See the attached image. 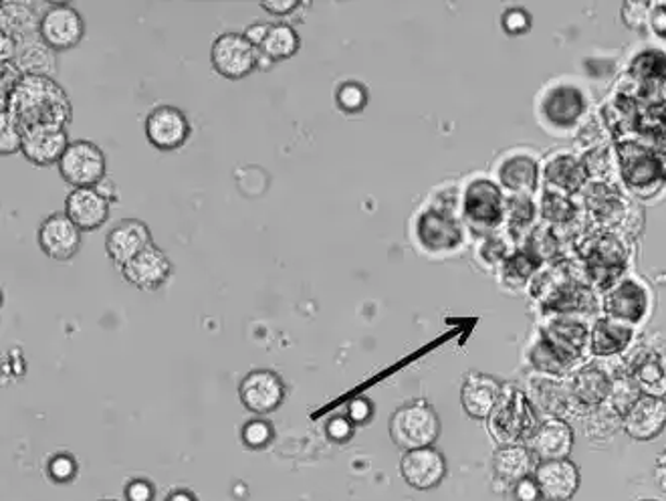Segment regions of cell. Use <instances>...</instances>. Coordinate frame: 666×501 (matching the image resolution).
<instances>
[{
  "label": "cell",
  "mask_w": 666,
  "mask_h": 501,
  "mask_svg": "<svg viewBox=\"0 0 666 501\" xmlns=\"http://www.w3.org/2000/svg\"><path fill=\"white\" fill-rule=\"evenodd\" d=\"M97 191L101 193V195L108 198L109 203H116L118 200V188H116V184L113 181H109V179H104V181L99 182L96 186Z\"/></svg>",
  "instance_id": "obj_55"
},
{
  "label": "cell",
  "mask_w": 666,
  "mask_h": 501,
  "mask_svg": "<svg viewBox=\"0 0 666 501\" xmlns=\"http://www.w3.org/2000/svg\"><path fill=\"white\" fill-rule=\"evenodd\" d=\"M491 467L495 484L516 488L521 479L533 475L537 460L528 445H504L495 451Z\"/></svg>",
  "instance_id": "obj_29"
},
{
  "label": "cell",
  "mask_w": 666,
  "mask_h": 501,
  "mask_svg": "<svg viewBox=\"0 0 666 501\" xmlns=\"http://www.w3.org/2000/svg\"><path fill=\"white\" fill-rule=\"evenodd\" d=\"M584 113V94L576 85H552L540 101V118L547 127L568 130L578 124Z\"/></svg>",
  "instance_id": "obj_11"
},
{
  "label": "cell",
  "mask_w": 666,
  "mask_h": 501,
  "mask_svg": "<svg viewBox=\"0 0 666 501\" xmlns=\"http://www.w3.org/2000/svg\"><path fill=\"white\" fill-rule=\"evenodd\" d=\"M372 417V404L367 403L366 399H355L348 406V418L352 423H367Z\"/></svg>",
  "instance_id": "obj_49"
},
{
  "label": "cell",
  "mask_w": 666,
  "mask_h": 501,
  "mask_svg": "<svg viewBox=\"0 0 666 501\" xmlns=\"http://www.w3.org/2000/svg\"><path fill=\"white\" fill-rule=\"evenodd\" d=\"M540 215L549 227H566L576 219L578 207L571 200V196L561 195L556 191H545L540 198Z\"/></svg>",
  "instance_id": "obj_39"
},
{
  "label": "cell",
  "mask_w": 666,
  "mask_h": 501,
  "mask_svg": "<svg viewBox=\"0 0 666 501\" xmlns=\"http://www.w3.org/2000/svg\"><path fill=\"white\" fill-rule=\"evenodd\" d=\"M128 498H130V501H150V486H148V484H144V481H136V484H132V486L128 488Z\"/></svg>",
  "instance_id": "obj_53"
},
{
  "label": "cell",
  "mask_w": 666,
  "mask_h": 501,
  "mask_svg": "<svg viewBox=\"0 0 666 501\" xmlns=\"http://www.w3.org/2000/svg\"><path fill=\"white\" fill-rule=\"evenodd\" d=\"M590 346V332L584 323L571 316H554L540 328L531 342L528 358L535 375H570L571 368L584 358Z\"/></svg>",
  "instance_id": "obj_2"
},
{
  "label": "cell",
  "mask_w": 666,
  "mask_h": 501,
  "mask_svg": "<svg viewBox=\"0 0 666 501\" xmlns=\"http://www.w3.org/2000/svg\"><path fill=\"white\" fill-rule=\"evenodd\" d=\"M23 75H45L55 73V51L43 42L41 37H31L27 41L16 42V53L11 61Z\"/></svg>",
  "instance_id": "obj_33"
},
{
  "label": "cell",
  "mask_w": 666,
  "mask_h": 501,
  "mask_svg": "<svg viewBox=\"0 0 666 501\" xmlns=\"http://www.w3.org/2000/svg\"><path fill=\"white\" fill-rule=\"evenodd\" d=\"M459 195L452 184L440 186L412 221L414 243L428 255H449L464 243V223L457 215Z\"/></svg>",
  "instance_id": "obj_3"
},
{
  "label": "cell",
  "mask_w": 666,
  "mask_h": 501,
  "mask_svg": "<svg viewBox=\"0 0 666 501\" xmlns=\"http://www.w3.org/2000/svg\"><path fill=\"white\" fill-rule=\"evenodd\" d=\"M632 75H637L642 85H663L666 82L665 53H642L632 63Z\"/></svg>",
  "instance_id": "obj_40"
},
{
  "label": "cell",
  "mask_w": 666,
  "mask_h": 501,
  "mask_svg": "<svg viewBox=\"0 0 666 501\" xmlns=\"http://www.w3.org/2000/svg\"><path fill=\"white\" fill-rule=\"evenodd\" d=\"M271 25H265V23H253L249 25L245 30V37L249 41L253 42L257 49H261V45L267 39V33H269Z\"/></svg>",
  "instance_id": "obj_52"
},
{
  "label": "cell",
  "mask_w": 666,
  "mask_h": 501,
  "mask_svg": "<svg viewBox=\"0 0 666 501\" xmlns=\"http://www.w3.org/2000/svg\"><path fill=\"white\" fill-rule=\"evenodd\" d=\"M585 205L590 212L598 219L600 223H610L618 219V212L622 210V198L608 184H592L585 193Z\"/></svg>",
  "instance_id": "obj_37"
},
{
  "label": "cell",
  "mask_w": 666,
  "mask_h": 501,
  "mask_svg": "<svg viewBox=\"0 0 666 501\" xmlns=\"http://www.w3.org/2000/svg\"><path fill=\"white\" fill-rule=\"evenodd\" d=\"M537 463L568 460L573 449V429L566 418H545L528 443Z\"/></svg>",
  "instance_id": "obj_23"
},
{
  "label": "cell",
  "mask_w": 666,
  "mask_h": 501,
  "mask_svg": "<svg viewBox=\"0 0 666 501\" xmlns=\"http://www.w3.org/2000/svg\"><path fill=\"white\" fill-rule=\"evenodd\" d=\"M37 243L47 257L69 261L82 247V229L68 215H51L39 227Z\"/></svg>",
  "instance_id": "obj_16"
},
{
  "label": "cell",
  "mask_w": 666,
  "mask_h": 501,
  "mask_svg": "<svg viewBox=\"0 0 666 501\" xmlns=\"http://www.w3.org/2000/svg\"><path fill=\"white\" fill-rule=\"evenodd\" d=\"M618 160L625 181L637 191L651 188L654 182L661 181L666 174V164H663L666 160L639 142L620 144Z\"/></svg>",
  "instance_id": "obj_12"
},
{
  "label": "cell",
  "mask_w": 666,
  "mask_h": 501,
  "mask_svg": "<svg viewBox=\"0 0 666 501\" xmlns=\"http://www.w3.org/2000/svg\"><path fill=\"white\" fill-rule=\"evenodd\" d=\"M533 477L544 501H570L580 489V467L570 460L540 461Z\"/></svg>",
  "instance_id": "obj_15"
},
{
  "label": "cell",
  "mask_w": 666,
  "mask_h": 501,
  "mask_svg": "<svg viewBox=\"0 0 666 501\" xmlns=\"http://www.w3.org/2000/svg\"><path fill=\"white\" fill-rule=\"evenodd\" d=\"M168 501H194V500H192V496H189V493H184V491H178V493H174V496H172V498H170V500Z\"/></svg>",
  "instance_id": "obj_56"
},
{
  "label": "cell",
  "mask_w": 666,
  "mask_h": 501,
  "mask_svg": "<svg viewBox=\"0 0 666 501\" xmlns=\"http://www.w3.org/2000/svg\"><path fill=\"white\" fill-rule=\"evenodd\" d=\"M104 501H113V500H104Z\"/></svg>",
  "instance_id": "obj_58"
},
{
  "label": "cell",
  "mask_w": 666,
  "mask_h": 501,
  "mask_svg": "<svg viewBox=\"0 0 666 501\" xmlns=\"http://www.w3.org/2000/svg\"><path fill=\"white\" fill-rule=\"evenodd\" d=\"M2 113L21 134L37 127H63L71 122V101L65 89L45 75H23L2 103Z\"/></svg>",
  "instance_id": "obj_1"
},
{
  "label": "cell",
  "mask_w": 666,
  "mask_h": 501,
  "mask_svg": "<svg viewBox=\"0 0 666 501\" xmlns=\"http://www.w3.org/2000/svg\"><path fill=\"white\" fill-rule=\"evenodd\" d=\"M540 423L528 392L517 384H504L501 399L487 418V429L499 447L528 445Z\"/></svg>",
  "instance_id": "obj_4"
},
{
  "label": "cell",
  "mask_w": 666,
  "mask_h": 501,
  "mask_svg": "<svg viewBox=\"0 0 666 501\" xmlns=\"http://www.w3.org/2000/svg\"><path fill=\"white\" fill-rule=\"evenodd\" d=\"M109 203L106 196L94 188H75L65 200V215L82 231H96L109 219Z\"/></svg>",
  "instance_id": "obj_28"
},
{
  "label": "cell",
  "mask_w": 666,
  "mask_h": 501,
  "mask_svg": "<svg viewBox=\"0 0 666 501\" xmlns=\"http://www.w3.org/2000/svg\"><path fill=\"white\" fill-rule=\"evenodd\" d=\"M509 235H499V233H491L485 235L481 245L476 247V257L479 261L487 265V267H495V265L504 264L505 259L513 253L509 247Z\"/></svg>",
  "instance_id": "obj_41"
},
{
  "label": "cell",
  "mask_w": 666,
  "mask_h": 501,
  "mask_svg": "<svg viewBox=\"0 0 666 501\" xmlns=\"http://www.w3.org/2000/svg\"><path fill=\"white\" fill-rule=\"evenodd\" d=\"M507 196L504 188L491 179L476 176L464 186L461 195L462 223L476 233L491 235L505 224Z\"/></svg>",
  "instance_id": "obj_5"
},
{
  "label": "cell",
  "mask_w": 666,
  "mask_h": 501,
  "mask_svg": "<svg viewBox=\"0 0 666 501\" xmlns=\"http://www.w3.org/2000/svg\"><path fill=\"white\" fill-rule=\"evenodd\" d=\"M501 27L509 33V35H523L531 28V14L521 9V7H509L504 14H501Z\"/></svg>",
  "instance_id": "obj_44"
},
{
  "label": "cell",
  "mask_w": 666,
  "mask_h": 501,
  "mask_svg": "<svg viewBox=\"0 0 666 501\" xmlns=\"http://www.w3.org/2000/svg\"><path fill=\"white\" fill-rule=\"evenodd\" d=\"M578 253L584 259L585 276L598 290L608 292L620 281L628 255L616 235L608 231L592 233L578 243Z\"/></svg>",
  "instance_id": "obj_6"
},
{
  "label": "cell",
  "mask_w": 666,
  "mask_h": 501,
  "mask_svg": "<svg viewBox=\"0 0 666 501\" xmlns=\"http://www.w3.org/2000/svg\"><path fill=\"white\" fill-rule=\"evenodd\" d=\"M634 330L620 321L604 320L596 321L594 330L590 332V350L598 358H610L622 354L628 344L632 342Z\"/></svg>",
  "instance_id": "obj_31"
},
{
  "label": "cell",
  "mask_w": 666,
  "mask_h": 501,
  "mask_svg": "<svg viewBox=\"0 0 666 501\" xmlns=\"http://www.w3.org/2000/svg\"><path fill=\"white\" fill-rule=\"evenodd\" d=\"M544 181L547 191L561 195H576L584 191L588 182V167L584 160L570 152L554 154L544 167Z\"/></svg>",
  "instance_id": "obj_27"
},
{
  "label": "cell",
  "mask_w": 666,
  "mask_h": 501,
  "mask_svg": "<svg viewBox=\"0 0 666 501\" xmlns=\"http://www.w3.org/2000/svg\"><path fill=\"white\" fill-rule=\"evenodd\" d=\"M642 501H656V500H642Z\"/></svg>",
  "instance_id": "obj_57"
},
{
  "label": "cell",
  "mask_w": 666,
  "mask_h": 501,
  "mask_svg": "<svg viewBox=\"0 0 666 501\" xmlns=\"http://www.w3.org/2000/svg\"><path fill=\"white\" fill-rule=\"evenodd\" d=\"M540 265H542V259L530 247H523V249L513 250L505 259L501 264V276L507 285L519 288L533 279V276L540 271Z\"/></svg>",
  "instance_id": "obj_36"
},
{
  "label": "cell",
  "mask_w": 666,
  "mask_h": 501,
  "mask_svg": "<svg viewBox=\"0 0 666 501\" xmlns=\"http://www.w3.org/2000/svg\"><path fill=\"white\" fill-rule=\"evenodd\" d=\"M614 380L604 368L588 364L578 368L568 380L573 408H596L608 403L613 394Z\"/></svg>",
  "instance_id": "obj_20"
},
{
  "label": "cell",
  "mask_w": 666,
  "mask_h": 501,
  "mask_svg": "<svg viewBox=\"0 0 666 501\" xmlns=\"http://www.w3.org/2000/svg\"><path fill=\"white\" fill-rule=\"evenodd\" d=\"M0 23H2V35L11 37L14 42L27 41L31 37H37L39 33V21L35 9L27 2H4L0 9Z\"/></svg>",
  "instance_id": "obj_34"
},
{
  "label": "cell",
  "mask_w": 666,
  "mask_h": 501,
  "mask_svg": "<svg viewBox=\"0 0 666 501\" xmlns=\"http://www.w3.org/2000/svg\"><path fill=\"white\" fill-rule=\"evenodd\" d=\"M400 475L410 488L433 489L445 479L447 475V461L440 451L433 447H422L407 451L400 461Z\"/></svg>",
  "instance_id": "obj_18"
},
{
  "label": "cell",
  "mask_w": 666,
  "mask_h": 501,
  "mask_svg": "<svg viewBox=\"0 0 666 501\" xmlns=\"http://www.w3.org/2000/svg\"><path fill=\"white\" fill-rule=\"evenodd\" d=\"M51 474H53L55 479H59V481H65L69 477H73L75 474V463L71 457H65V455H61V457H57L51 463Z\"/></svg>",
  "instance_id": "obj_51"
},
{
  "label": "cell",
  "mask_w": 666,
  "mask_h": 501,
  "mask_svg": "<svg viewBox=\"0 0 666 501\" xmlns=\"http://www.w3.org/2000/svg\"><path fill=\"white\" fill-rule=\"evenodd\" d=\"M654 481L656 486L666 491V447L663 449V453L656 457L654 463Z\"/></svg>",
  "instance_id": "obj_54"
},
{
  "label": "cell",
  "mask_w": 666,
  "mask_h": 501,
  "mask_svg": "<svg viewBox=\"0 0 666 501\" xmlns=\"http://www.w3.org/2000/svg\"><path fill=\"white\" fill-rule=\"evenodd\" d=\"M528 396L537 413H544L547 418H564L570 413L571 399L568 384H564L554 376L535 375L528 382Z\"/></svg>",
  "instance_id": "obj_30"
},
{
  "label": "cell",
  "mask_w": 666,
  "mask_h": 501,
  "mask_svg": "<svg viewBox=\"0 0 666 501\" xmlns=\"http://www.w3.org/2000/svg\"><path fill=\"white\" fill-rule=\"evenodd\" d=\"M246 445L265 447L271 441V427L265 420H251L243 429Z\"/></svg>",
  "instance_id": "obj_46"
},
{
  "label": "cell",
  "mask_w": 666,
  "mask_h": 501,
  "mask_svg": "<svg viewBox=\"0 0 666 501\" xmlns=\"http://www.w3.org/2000/svg\"><path fill=\"white\" fill-rule=\"evenodd\" d=\"M191 136L186 113L172 106H160L146 118V138L158 150H177Z\"/></svg>",
  "instance_id": "obj_17"
},
{
  "label": "cell",
  "mask_w": 666,
  "mask_h": 501,
  "mask_svg": "<svg viewBox=\"0 0 666 501\" xmlns=\"http://www.w3.org/2000/svg\"><path fill=\"white\" fill-rule=\"evenodd\" d=\"M630 378L637 382L642 394L663 399L666 394V354L661 352L642 354L632 364Z\"/></svg>",
  "instance_id": "obj_32"
},
{
  "label": "cell",
  "mask_w": 666,
  "mask_h": 501,
  "mask_svg": "<svg viewBox=\"0 0 666 501\" xmlns=\"http://www.w3.org/2000/svg\"><path fill=\"white\" fill-rule=\"evenodd\" d=\"M300 35L295 28L286 23H275L267 33V39L261 45V51L273 61H286L300 51Z\"/></svg>",
  "instance_id": "obj_38"
},
{
  "label": "cell",
  "mask_w": 666,
  "mask_h": 501,
  "mask_svg": "<svg viewBox=\"0 0 666 501\" xmlns=\"http://www.w3.org/2000/svg\"><path fill=\"white\" fill-rule=\"evenodd\" d=\"M170 271L172 265L168 255L154 243L122 267L123 278L144 292H156L158 288H162L170 278Z\"/></svg>",
  "instance_id": "obj_22"
},
{
  "label": "cell",
  "mask_w": 666,
  "mask_h": 501,
  "mask_svg": "<svg viewBox=\"0 0 666 501\" xmlns=\"http://www.w3.org/2000/svg\"><path fill=\"white\" fill-rule=\"evenodd\" d=\"M150 245V229L137 219H123L109 231L106 237L109 259L120 267L130 264L137 253H142Z\"/></svg>",
  "instance_id": "obj_25"
},
{
  "label": "cell",
  "mask_w": 666,
  "mask_h": 501,
  "mask_svg": "<svg viewBox=\"0 0 666 501\" xmlns=\"http://www.w3.org/2000/svg\"><path fill=\"white\" fill-rule=\"evenodd\" d=\"M604 311L608 320L632 328L646 318L649 293L637 279H620L604 295Z\"/></svg>",
  "instance_id": "obj_13"
},
{
  "label": "cell",
  "mask_w": 666,
  "mask_h": 501,
  "mask_svg": "<svg viewBox=\"0 0 666 501\" xmlns=\"http://www.w3.org/2000/svg\"><path fill=\"white\" fill-rule=\"evenodd\" d=\"M39 37L53 51H69L85 37V21L71 4H51L39 19Z\"/></svg>",
  "instance_id": "obj_10"
},
{
  "label": "cell",
  "mask_w": 666,
  "mask_h": 501,
  "mask_svg": "<svg viewBox=\"0 0 666 501\" xmlns=\"http://www.w3.org/2000/svg\"><path fill=\"white\" fill-rule=\"evenodd\" d=\"M640 132L653 134V136H666V101L654 103L646 112L640 115Z\"/></svg>",
  "instance_id": "obj_43"
},
{
  "label": "cell",
  "mask_w": 666,
  "mask_h": 501,
  "mask_svg": "<svg viewBox=\"0 0 666 501\" xmlns=\"http://www.w3.org/2000/svg\"><path fill=\"white\" fill-rule=\"evenodd\" d=\"M495 176L497 184L509 195L533 196L540 184V162L533 154L513 150L497 162Z\"/></svg>",
  "instance_id": "obj_14"
},
{
  "label": "cell",
  "mask_w": 666,
  "mask_h": 501,
  "mask_svg": "<svg viewBox=\"0 0 666 501\" xmlns=\"http://www.w3.org/2000/svg\"><path fill=\"white\" fill-rule=\"evenodd\" d=\"M513 493H516L517 501H544L542 500L540 486H537V481H535L533 475L525 477V479H521L516 488H513Z\"/></svg>",
  "instance_id": "obj_47"
},
{
  "label": "cell",
  "mask_w": 666,
  "mask_h": 501,
  "mask_svg": "<svg viewBox=\"0 0 666 501\" xmlns=\"http://www.w3.org/2000/svg\"><path fill=\"white\" fill-rule=\"evenodd\" d=\"M327 435L336 441H346L352 435V420L350 418L336 417L327 425Z\"/></svg>",
  "instance_id": "obj_48"
},
{
  "label": "cell",
  "mask_w": 666,
  "mask_h": 501,
  "mask_svg": "<svg viewBox=\"0 0 666 501\" xmlns=\"http://www.w3.org/2000/svg\"><path fill=\"white\" fill-rule=\"evenodd\" d=\"M0 130H2V142H0V152L14 154L23 146V134L14 127L13 122L2 113L0 115Z\"/></svg>",
  "instance_id": "obj_45"
},
{
  "label": "cell",
  "mask_w": 666,
  "mask_h": 501,
  "mask_svg": "<svg viewBox=\"0 0 666 501\" xmlns=\"http://www.w3.org/2000/svg\"><path fill=\"white\" fill-rule=\"evenodd\" d=\"M71 144L63 127H37L23 134L21 152L35 167L59 164Z\"/></svg>",
  "instance_id": "obj_26"
},
{
  "label": "cell",
  "mask_w": 666,
  "mask_h": 501,
  "mask_svg": "<svg viewBox=\"0 0 666 501\" xmlns=\"http://www.w3.org/2000/svg\"><path fill=\"white\" fill-rule=\"evenodd\" d=\"M59 174L75 188H94L106 179V154L89 139L71 142L59 160Z\"/></svg>",
  "instance_id": "obj_8"
},
{
  "label": "cell",
  "mask_w": 666,
  "mask_h": 501,
  "mask_svg": "<svg viewBox=\"0 0 666 501\" xmlns=\"http://www.w3.org/2000/svg\"><path fill=\"white\" fill-rule=\"evenodd\" d=\"M300 4L295 0H265L261 2V9L275 16H283V14L293 13Z\"/></svg>",
  "instance_id": "obj_50"
},
{
  "label": "cell",
  "mask_w": 666,
  "mask_h": 501,
  "mask_svg": "<svg viewBox=\"0 0 666 501\" xmlns=\"http://www.w3.org/2000/svg\"><path fill=\"white\" fill-rule=\"evenodd\" d=\"M501 392H504V382H499L495 376L469 372L462 382V408L469 417L485 420L499 403Z\"/></svg>",
  "instance_id": "obj_24"
},
{
  "label": "cell",
  "mask_w": 666,
  "mask_h": 501,
  "mask_svg": "<svg viewBox=\"0 0 666 501\" xmlns=\"http://www.w3.org/2000/svg\"><path fill=\"white\" fill-rule=\"evenodd\" d=\"M540 207L535 205L533 196L507 195V207H505V227L507 235L519 241L528 231H533L535 219H537Z\"/></svg>",
  "instance_id": "obj_35"
},
{
  "label": "cell",
  "mask_w": 666,
  "mask_h": 501,
  "mask_svg": "<svg viewBox=\"0 0 666 501\" xmlns=\"http://www.w3.org/2000/svg\"><path fill=\"white\" fill-rule=\"evenodd\" d=\"M336 98H338V106H340V110H343V112H362L367 103L366 87L362 84H355V82L340 85Z\"/></svg>",
  "instance_id": "obj_42"
},
{
  "label": "cell",
  "mask_w": 666,
  "mask_h": 501,
  "mask_svg": "<svg viewBox=\"0 0 666 501\" xmlns=\"http://www.w3.org/2000/svg\"><path fill=\"white\" fill-rule=\"evenodd\" d=\"M239 394L249 411L267 415L281 406L286 389L281 378L271 370H253L243 378Z\"/></svg>",
  "instance_id": "obj_21"
},
{
  "label": "cell",
  "mask_w": 666,
  "mask_h": 501,
  "mask_svg": "<svg viewBox=\"0 0 666 501\" xmlns=\"http://www.w3.org/2000/svg\"><path fill=\"white\" fill-rule=\"evenodd\" d=\"M390 437L404 451L435 445L440 435V420L426 401L398 406L390 417Z\"/></svg>",
  "instance_id": "obj_7"
},
{
  "label": "cell",
  "mask_w": 666,
  "mask_h": 501,
  "mask_svg": "<svg viewBox=\"0 0 666 501\" xmlns=\"http://www.w3.org/2000/svg\"><path fill=\"white\" fill-rule=\"evenodd\" d=\"M257 47L249 41L243 33H222L215 39L210 49L213 68L232 82L243 80L257 70Z\"/></svg>",
  "instance_id": "obj_9"
},
{
  "label": "cell",
  "mask_w": 666,
  "mask_h": 501,
  "mask_svg": "<svg viewBox=\"0 0 666 501\" xmlns=\"http://www.w3.org/2000/svg\"><path fill=\"white\" fill-rule=\"evenodd\" d=\"M622 427L634 441H654L666 429L665 399L640 394L639 401L626 411Z\"/></svg>",
  "instance_id": "obj_19"
}]
</instances>
